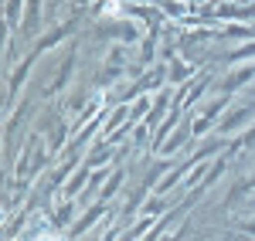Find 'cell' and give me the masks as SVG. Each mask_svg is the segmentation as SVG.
Returning a JSON list of instances; mask_svg holds the SVG:
<instances>
[{"label":"cell","instance_id":"6da1fadb","mask_svg":"<svg viewBox=\"0 0 255 241\" xmlns=\"http://www.w3.org/2000/svg\"><path fill=\"white\" fill-rule=\"evenodd\" d=\"M34 241H65V238H61V235H38Z\"/></svg>","mask_w":255,"mask_h":241},{"label":"cell","instance_id":"7a4b0ae2","mask_svg":"<svg viewBox=\"0 0 255 241\" xmlns=\"http://www.w3.org/2000/svg\"><path fill=\"white\" fill-rule=\"evenodd\" d=\"M106 14H119V0H109V7H106Z\"/></svg>","mask_w":255,"mask_h":241}]
</instances>
